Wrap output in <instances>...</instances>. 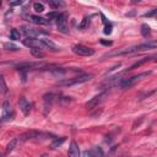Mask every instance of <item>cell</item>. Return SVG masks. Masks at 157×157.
<instances>
[{
  "label": "cell",
  "instance_id": "28",
  "mask_svg": "<svg viewBox=\"0 0 157 157\" xmlns=\"http://www.w3.org/2000/svg\"><path fill=\"white\" fill-rule=\"evenodd\" d=\"M31 53H32V55L36 56V58H43V56H44V53H42V52L38 50V49H31Z\"/></svg>",
  "mask_w": 157,
  "mask_h": 157
},
{
  "label": "cell",
  "instance_id": "34",
  "mask_svg": "<svg viewBox=\"0 0 157 157\" xmlns=\"http://www.w3.org/2000/svg\"><path fill=\"white\" fill-rule=\"evenodd\" d=\"M0 6H1V1H0Z\"/></svg>",
  "mask_w": 157,
  "mask_h": 157
},
{
  "label": "cell",
  "instance_id": "25",
  "mask_svg": "<svg viewBox=\"0 0 157 157\" xmlns=\"http://www.w3.org/2000/svg\"><path fill=\"white\" fill-rule=\"evenodd\" d=\"M33 9H34V11H37V12H43V11H44V5H43L42 2H34V4H33Z\"/></svg>",
  "mask_w": 157,
  "mask_h": 157
},
{
  "label": "cell",
  "instance_id": "21",
  "mask_svg": "<svg viewBox=\"0 0 157 157\" xmlns=\"http://www.w3.org/2000/svg\"><path fill=\"white\" fill-rule=\"evenodd\" d=\"M7 92V86H6V82H5V78L2 75H0V93L1 94H5Z\"/></svg>",
  "mask_w": 157,
  "mask_h": 157
},
{
  "label": "cell",
  "instance_id": "30",
  "mask_svg": "<svg viewBox=\"0 0 157 157\" xmlns=\"http://www.w3.org/2000/svg\"><path fill=\"white\" fill-rule=\"evenodd\" d=\"M22 4V1L21 0H17V1H12V2H10V5L11 6H16V5H21Z\"/></svg>",
  "mask_w": 157,
  "mask_h": 157
},
{
  "label": "cell",
  "instance_id": "9",
  "mask_svg": "<svg viewBox=\"0 0 157 157\" xmlns=\"http://www.w3.org/2000/svg\"><path fill=\"white\" fill-rule=\"evenodd\" d=\"M23 44L31 49H38V50H42V49H45L44 44L42 43L40 39H37V38H26L23 39Z\"/></svg>",
  "mask_w": 157,
  "mask_h": 157
},
{
  "label": "cell",
  "instance_id": "16",
  "mask_svg": "<svg viewBox=\"0 0 157 157\" xmlns=\"http://www.w3.org/2000/svg\"><path fill=\"white\" fill-rule=\"evenodd\" d=\"M40 40H42V43L44 44V47H45L47 49H49V50H52V52H59V50H60V47H58L53 40L48 39V38H43V39H40Z\"/></svg>",
  "mask_w": 157,
  "mask_h": 157
},
{
  "label": "cell",
  "instance_id": "14",
  "mask_svg": "<svg viewBox=\"0 0 157 157\" xmlns=\"http://www.w3.org/2000/svg\"><path fill=\"white\" fill-rule=\"evenodd\" d=\"M28 21L32 22V23H36V25H44V26H48V25L52 23L50 20H47V18L40 17V16H36V15L28 16Z\"/></svg>",
  "mask_w": 157,
  "mask_h": 157
},
{
  "label": "cell",
  "instance_id": "19",
  "mask_svg": "<svg viewBox=\"0 0 157 157\" xmlns=\"http://www.w3.org/2000/svg\"><path fill=\"white\" fill-rule=\"evenodd\" d=\"M141 34H142L144 38H150L151 37V28H150V26H147L146 23H144L141 26Z\"/></svg>",
  "mask_w": 157,
  "mask_h": 157
},
{
  "label": "cell",
  "instance_id": "27",
  "mask_svg": "<svg viewBox=\"0 0 157 157\" xmlns=\"http://www.w3.org/2000/svg\"><path fill=\"white\" fill-rule=\"evenodd\" d=\"M4 48H5L6 50H17V49H18V47L15 45L13 43H5V44H4Z\"/></svg>",
  "mask_w": 157,
  "mask_h": 157
},
{
  "label": "cell",
  "instance_id": "6",
  "mask_svg": "<svg viewBox=\"0 0 157 157\" xmlns=\"http://www.w3.org/2000/svg\"><path fill=\"white\" fill-rule=\"evenodd\" d=\"M72 52L77 55H81V56H91L94 54V50L90 47H86V45H82V44H75L72 45Z\"/></svg>",
  "mask_w": 157,
  "mask_h": 157
},
{
  "label": "cell",
  "instance_id": "8",
  "mask_svg": "<svg viewBox=\"0 0 157 157\" xmlns=\"http://www.w3.org/2000/svg\"><path fill=\"white\" fill-rule=\"evenodd\" d=\"M15 117V112L11 107V104L5 101L4 104H2V114H1V120L4 121H7V120H11L12 118Z\"/></svg>",
  "mask_w": 157,
  "mask_h": 157
},
{
  "label": "cell",
  "instance_id": "15",
  "mask_svg": "<svg viewBox=\"0 0 157 157\" xmlns=\"http://www.w3.org/2000/svg\"><path fill=\"white\" fill-rule=\"evenodd\" d=\"M67 156L69 157H80V147L76 144V141H71L69 151H67Z\"/></svg>",
  "mask_w": 157,
  "mask_h": 157
},
{
  "label": "cell",
  "instance_id": "26",
  "mask_svg": "<svg viewBox=\"0 0 157 157\" xmlns=\"http://www.w3.org/2000/svg\"><path fill=\"white\" fill-rule=\"evenodd\" d=\"M88 23H90V17H85V18L81 21V23L78 25V28H80V29H83V28H86V27L88 26Z\"/></svg>",
  "mask_w": 157,
  "mask_h": 157
},
{
  "label": "cell",
  "instance_id": "22",
  "mask_svg": "<svg viewBox=\"0 0 157 157\" xmlns=\"http://www.w3.org/2000/svg\"><path fill=\"white\" fill-rule=\"evenodd\" d=\"M64 141H65V137H55V139L52 141L50 146H52L53 148H56V147H59Z\"/></svg>",
  "mask_w": 157,
  "mask_h": 157
},
{
  "label": "cell",
  "instance_id": "33",
  "mask_svg": "<svg viewBox=\"0 0 157 157\" xmlns=\"http://www.w3.org/2000/svg\"><path fill=\"white\" fill-rule=\"evenodd\" d=\"M2 156H4V155H0V157H2Z\"/></svg>",
  "mask_w": 157,
  "mask_h": 157
},
{
  "label": "cell",
  "instance_id": "7",
  "mask_svg": "<svg viewBox=\"0 0 157 157\" xmlns=\"http://www.w3.org/2000/svg\"><path fill=\"white\" fill-rule=\"evenodd\" d=\"M23 32L27 36V38H36L39 36H47L49 34L48 31H43V29H37L34 27H29V26H23Z\"/></svg>",
  "mask_w": 157,
  "mask_h": 157
},
{
  "label": "cell",
  "instance_id": "23",
  "mask_svg": "<svg viewBox=\"0 0 157 157\" xmlns=\"http://www.w3.org/2000/svg\"><path fill=\"white\" fill-rule=\"evenodd\" d=\"M10 38L12 40H20L21 39V33L17 31V29H12L11 33H10Z\"/></svg>",
  "mask_w": 157,
  "mask_h": 157
},
{
  "label": "cell",
  "instance_id": "5",
  "mask_svg": "<svg viewBox=\"0 0 157 157\" xmlns=\"http://www.w3.org/2000/svg\"><path fill=\"white\" fill-rule=\"evenodd\" d=\"M48 66V64L43 61H27V63H20L16 65V67L22 71V70H28V69H43Z\"/></svg>",
  "mask_w": 157,
  "mask_h": 157
},
{
  "label": "cell",
  "instance_id": "24",
  "mask_svg": "<svg viewBox=\"0 0 157 157\" xmlns=\"http://www.w3.org/2000/svg\"><path fill=\"white\" fill-rule=\"evenodd\" d=\"M48 4L54 7V9H59L60 6H64V2L63 1H55V0H48Z\"/></svg>",
  "mask_w": 157,
  "mask_h": 157
},
{
  "label": "cell",
  "instance_id": "13",
  "mask_svg": "<svg viewBox=\"0 0 157 157\" xmlns=\"http://www.w3.org/2000/svg\"><path fill=\"white\" fill-rule=\"evenodd\" d=\"M83 157H104V153L99 146H94L91 150H86L83 152Z\"/></svg>",
  "mask_w": 157,
  "mask_h": 157
},
{
  "label": "cell",
  "instance_id": "20",
  "mask_svg": "<svg viewBox=\"0 0 157 157\" xmlns=\"http://www.w3.org/2000/svg\"><path fill=\"white\" fill-rule=\"evenodd\" d=\"M102 18H103V22H104V33L105 34H110L112 33V29H113V27H112V23L110 22H107V20L104 18V16L102 15Z\"/></svg>",
  "mask_w": 157,
  "mask_h": 157
},
{
  "label": "cell",
  "instance_id": "3",
  "mask_svg": "<svg viewBox=\"0 0 157 157\" xmlns=\"http://www.w3.org/2000/svg\"><path fill=\"white\" fill-rule=\"evenodd\" d=\"M151 74V71H147V72H142V74H139V75H135V76H131V77H126V78H120V81L117 83L120 88H129L131 87L132 85H135L140 78L142 77H146Z\"/></svg>",
  "mask_w": 157,
  "mask_h": 157
},
{
  "label": "cell",
  "instance_id": "29",
  "mask_svg": "<svg viewBox=\"0 0 157 157\" xmlns=\"http://www.w3.org/2000/svg\"><path fill=\"white\" fill-rule=\"evenodd\" d=\"M156 12H157V10H156V9H153L151 12H147V13H145L144 16H145V17H151V16H153Z\"/></svg>",
  "mask_w": 157,
  "mask_h": 157
},
{
  "label": "cell",
  "instance_id": "4",
  "mask_svg": "<svg viewBox=\"0 0 157 157\" xmlns=\"http://www.w3.org/2000/svg\"><path fill=\"white\" fill-rule=\"evenodd\" d=\"M56 26L59 32L61 33H67L69 23H67V12H59L56 17Z\"/></svg>",
  "mask_w": 157,
  "mask_h": 157
},
{
  "label": "cell",
  "instance_id": "18",
  "mask_svg": "<svg viewBox=\"0 0 157 157\" xmlns=\"http://www.w3.org/2000/svg\"><path fill=\"white\" fill-rule=\"evenodd\" d=\"M153 58H155V56H147V58H142L141 60H139V61H136L135 64H132V65H131V66H130L128 70H134L135 67H139V66H141L142 64H145V63L150 61V60H151V59H153Z\"/></svg>",
  "mask_w": 157,
  "mask_h": 157
},
{
  "label": "cell",
  "instance_id": "10",
  "mask_svg": "<svg viewBox=\"0 0 157 157\" xmlns=\"http://www.w3.org/2000/svg\"><path fill=\"white\" fill-rule=\"evenodd\" d=\"M107 96V91H103V92H101V93H98L97 96H94L93 98H91L87 103H86V107L88 108V109H93L94 107H97L103 99H104V97Z\"/></svg>",
  "mask_w": 157,
  "mask_h": 157
},
{
  "label": "cell",
  "instance_id": "11",
  "mask_svg": "<svg viewBox=\"0 0 157 157\" xmlns=\"http://www.w3.org/2000/svg\"><path fill=\"white\" fill-rule=\"evenodd\" d=\"M56 97H58V96H56L55 93H53V92L47 93V94L43 96V101H44V114H47V113L50 110L52 104H53V102L55 101Z\"/></svg>",
  "mask_w": 157,
  "mask_h": 157
},
{
  "label": "cell",
  "instance_id": "1",
  "mask_svg": "<svg viewBox=\"0 0 157 157\" xmlns=\"http://www.w3.org/2000/svg\"><path fill=\"white\" fill-rule=\"evenodd\" d=\"M93 75L92 74H81L78 76H74V77H65L61 78L56 82V86L60 87H69V86H74V85H78V83H85L90 80H92Z\"/></svg>",
  "mask_w": 157,
  "mask_h": 157
},
{
  "label": "cell",
  "instance_id": "12",
  "mask_svg": "<svg viewBox=\"0 0 157 157\" xmlns=\"http://www.w3.org/2000/svg\"><path fill=\"white\" fill-rule=\"evenodd\" d=\"M18 105H20L21 112H22L25 115H28V114H29V112H31V109H32V103H31L29 101H27V98L21 97V98L18 99Z\"/></svg>",
  "mask_w": 157,
  "mask_h": 157
},
{
  "label": "cell",
  "instance_id": "2",
  "mask_svg": "<svg viewBox=\"0 0 157 157\" xmlns=\"http://www.w3.org/2000/svg\"><path fill=\"white\" fill-rule=\"evenodd\" d=\"M157 47V43L155 40H151V42H146V43H142V44H139V45H134V47H130V48H125L120 52H117L114 53L113 55H121V54H132V53H137V52H142V50H150V49H155Z\"/></svg>",
  "mask_w": 157,
  "mask_h": 157
},
{
  "label": "cell",
  "instance_id": "17",
  "mask_svg": "<svg viewBox=\"0 0 157 157\" xmlns=\"http://www.w3.org/2000/svg\"><path fill=\"white\" fill-rule=\"evenodd\" d=\"M18 142H20V140H18V137H15V139H12L9 144H7V146H6V151H5V153H10V152H12L15 148H16V146L18 145Z\"/></svg>",
  "mask_w": 157,
  "mask_h": 157
},
{
  "label": "cell",
  "instance_id": "31",
  "mask_svg": "<svg viewBox=\"0 0 157 157\" xmlns=\"http://www.w3.org/2000/svg\"><path fill=\"white\" fill-rule=\"evenodd\" d=\"M101 43L104 44V45H110L112 44V42H107V40H103V39H101Z\"/></svg>",
  "mask_w": 157,
  "mask_h": 157
},
{
  "label": "cell",
  "instance_id": "32",
  "mask_svg": "<svg viewBox=\"0 0 157 157\" xmlns=\"http://www.w3.org/2000/svg\"><path fill=\"white\" fill-rule=\"evenodd\" d=\"M40 157H49V156H48V155H45V153H44V155H42V156H40Z\"/></svg>",
  "mask_w": 157,
  "mask_h": 157
}]
</instances>
